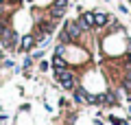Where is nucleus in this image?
<instances>
[{
	"label": "nucleus",
	"instance_id": "obj_3",
	"mask_svg": "<svg viewBox=\"0 0 131 125\" xmlns=\"http://www.w3.org/2000/svg\"><path fill=\"white\" fill-rule=\"evenodd\" d=\"M107 22H109V15L107 13H103V11H98V13H94V26H107Z\"/></svg>",
	"mask_w": 131,
	"mask_h": 125
},
{
	"label": "nucleus",
	"instance_id": "obj_7",
	"mask_svg": "<svg viewBox=\"0 0 131 125\" xmlns=\"http://www.w3.org/2000/svg\"><path fill=\"white\" fill-rule=\"evenodd\" d=\"M0 2H5V0H0Z\"/></svg>",
	"mask_w": 131,
	"mask_h": 125
},
{
	"label": "nucleus",
	"instance_id": "obj_6",
	"mask_svg": "<svg viewBox=\"0 0 131 125\" xmlns=\"http://www.w3.org/2000/svg\"><path fill=\"white\" fill-rule=\"evenodd\" d=\"M5 31H7V26H5V24H0V37L5 35Z\"/></svg>",
	"mask_w": 131,
	"mask_h": 125
},
{
	"label": "nucleus",
	"instance_id": "obj_2",
	"mask_svg": "<svg viewBox=\"0 0 131 125\" xmlns=\"http://www.w3.org/2000/svg\"><path fill=\"white\" fill-rule=\"evenodd\" d=\"M63 31H66V35L70 37V40H79L81 33H83L77 20H68V22H66V29H63Z\"/></svg>",
	"mask_w": 131,
	"mask_h": 125
},
{
	"label": "nucleus",
	"instance_id": "obj_5",
	"mask_svg": "<svg viewBox=\"0 0 131 125\" xmlns=\"http://www.w3.org/2000/svg\"><path fill=\"white\" fill-rule=\"evenodd\" d=\"M52 68H55V70H66V68H68V61H66L61 55H55V57H52Z\"/></svg>",
	"mask_w": 131,
	"mask_h": 125
},
{
	"label": "nucleus",
	"instance_id": "obj_4",
	"mask_svg": "<svg viewBox=\"0 0 131 125\" xmlns=\"http://www.w3.org/2000/svg\"><path fill=\"white\" fill-rule=\"evenodd\" d=\"M33 44H35V37L33 35H24L22 42H20V51H31Z\"/></svg>",
	"mask_w": 131,
	"mask_h": 125
},
{
	"label": "nucleus",
	"instance_id": "obj_8",
	"mask_svg": "<svg viewBox=\"0 0 131 125\" xmlns=\"http://www.w3.org/2000/svg\"><path fill=\"white\" fill-rule=\"evenodd\" d=\"M0 13H2V9H0Z\"/></svg>",
	"mask_w": 131,
	"mask_h": 125
},
{
	"label": "nucleus",
	"instance_id": "obj_1",
	"mask_svg": "<svg viewBox=\"0 0 131 125\" xmlns=\"http://www.w3.org/2000/svg\"><path fill=\"white\" fill-rule=\"evenodd\" d=\"M55 79L61 83V88H66V90H74V86H77L74 75H72L68 68L66 70H55Z\"/></svg>",
	"mask_w": 131,
	"mask_h": 125
}]
</instances>
